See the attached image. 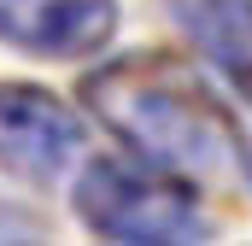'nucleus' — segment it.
<instances>
[{"instance_id": "f03ea898", "label": "nucleus", "mask_w": 252, "mask_h": 246, "mask_svg": "<svg viewBox=\"0 0 252 246\" xmlns=\"http://www.w3.org/2000/svg\"><path fill=\"white\" fill-rule=\"evenodd\" d=\"M76 223L100 241H135V246H176L205 241L211 223L199 211V193L188 176L158 170L135 153H100L76 170Z\"/></svg>"}, {"instance_id": "f257e3e1", "label": "nucleus", "mask_w": 252, "mask_h": 246, "mask_svg": "<svg viewBox=\"0 0 252 246\" xmlns=\"http://www.w3.org/2000/svg\"><path fill=\"white\" fill-rule=\"evenodd\" d=\"M88 112L124 141L135 158L176 170L188 182H211L241 170V123L217 100V88L176 53L141 47V53H112L82 76Z\"/></svg>"}, {"instance_id": "39448f33", "label": "nucleus", "mask_w": 252, "mask_h": 246, "mask_svg": "<svg viewBox=\"0 0 252 246\" xmlns=\"http://www.w3.org/2000/svg\"><path fill=\"white\" fill-rule=\"evenodd\" d=\"M176 30L211 59V70L252 100V0H164Z\"/></svg>"}, {"instance_id": "7ed1b4c3", "label": "nucleus", "mask_w": 252, "mask_h": 246, "mask_svg": "<svg viewBox=\"0 0 252 246\" xmlns=\"http://www.w3.org/2000/svg\"><path fill=\"white\" fill-rule=\"evenodd\" d=\"M82 158V118L41 82H0V170L24 187H53Z\"/></svg>"}, {"instance_id": "423d86ee", "label": "nucleus", "mask_w": 252, "mask_h": 246, "mask_svg": "<svg viewBox=\"0 0 252 246\" xmlns=\"http://www.w3.org/2000/svg\"><path fill=\"white\" fill-rule=\"evenodd\" d=\"M241 176H247V182H252V141H247V147H241Z\"/></svg>"}, {"instance_id": "20e7f679", "label": "nucleus", "mask_w": 252, "mask_h": 246, "mask_svg": "<svg viewBox=\"0 0 252 246\" xmlns=\"http://www.w3.org/2000/svg\"><path fill=\"white\" fill-rule=\"evenodd\" d=\"M118 0H0V47L30 59H94L118 35Z\"/></svg>"}]
</instances>
